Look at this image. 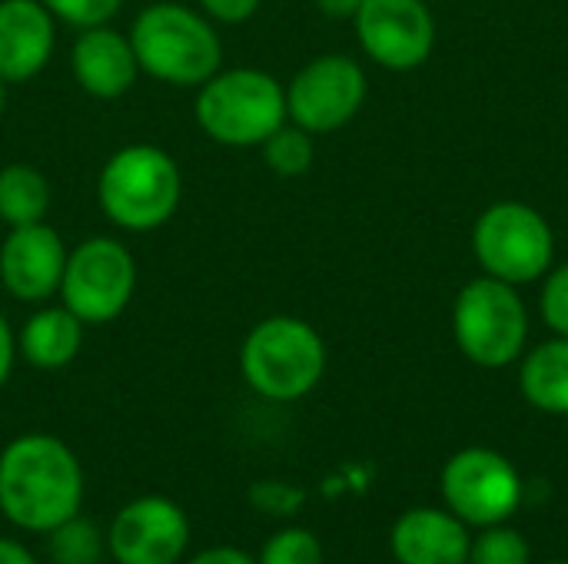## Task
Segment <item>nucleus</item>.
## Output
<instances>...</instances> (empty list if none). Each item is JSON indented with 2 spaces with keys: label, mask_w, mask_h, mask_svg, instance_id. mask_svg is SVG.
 Returning <instances> with one entry per match:
<instances>
[{
  "label": "nucleus",
  "mask_w": 568,
  "mask_h": 564,
  "mask_svg": "<svg viewBox=\"0 0 568 564\" xmlns=\"http://www.w3.org/2000/svg\"><path fill=\"white\" fill-rule=\"evenodd\" d=\"M83 469L67 442L27 432L0 452V512L10 525L47 535L80 515Z\"/></svg>",
  "instance_id": "f257e3e1"
},
{
  "label": "nucleus",
  "mask_w": 568,
  "mask_h": 564,
  "mask_svg": "<svg viewBox=\"0 0 568 564\" xmlns=\"http://www.w3.org/2000/svg\"><path fill=\"white\" fill-rule=\"evenodd\" d=\"M140 73L170 86H200L223 66V43L213 20L176 0L143 7L130 27Z\"/></svg>",
  "instance_id": "f03ea898"
},
{
  "label": "nucleus",
  "mask_w": 568,
  "mask_h": 564,
  "mask_svg": "<svg viewBox=\"0 0 568 564\" xmlns=\"http://www.w3.org/2000/svg\"><path fill=\"white\" fill-rule=\"evenodd\" d=\"M183 199V173L176 160L153 143L116 150L97 176V203L103 216L130 233H150L173 219Z\"/></svg>",
  "instance_id": "7ed1b4c3"
},
{
  "label": "nucleus",
  "mask_w": 568,
  "mask_h": 564,
  "mask_svg": "<svg viewBox=\"0 0 568 564\" xmlns=\"http://www.w3.org/2000/svg\"><path fill=\"white\" fill-rule=\"evenodd\" d=\"M200 130L220 146H263L286 116V86L256 66L216 70L196 86L193 103Z\"/></svg>",
  "instance_id": "20e7f679"
},
{
  "label": "nucleus",
  "mask_w": 568,
  "mask_h": 564,
  "mask_svg": "<svg viewBox=\"0 0 568 564\" xmlns=\"http://www.w3.org/2000/svg\"><path fill=\"white\" fill-rule=\"evenodd\" d=\"M240 372L256 396L296 402L320 386L326 372V342L306 319L270 316L243 339Z\"/></svg>",
  "instance_id": "39448f33"
},
{
  "label": "nucleus",
  "mask_w": 568,
  "mask_h": 564,
  "mask_svg": "<svg viewBox=\"0 0 568 564\" xmlns=\"http://www.w3.org/2000/svg\"><path fill=\"white\" fill-rule=\"evenodd\" d=\"M453 336L459 352L483 369L513 366L529 339V312L516 286L479 276L456 296Z\"/></svg>",
  "instance_id": "423d86ee"
},
{
  "label": "nucleus",
  "mask_w": 568,
  "mask_h": 564,
  "mask_svg": "<svg viewBox=\"0 0 568 564\" xmlns=\"http://www.w3.org/2000/svg\"><path fill=\"white\" fill-rule=\"evenodd\" d=\"M136 293V259L110 236H90L67 253V269L60 279L63 306L83 326H106L126 312Z\"/></svg>",
  "instance_id": "0eeeda50"
},
{
  "label": "nucleus",
  "mask_w": 568,
  "mask_h": 564,
  "mask_svg": "<svg viewBox=\"0 0 568 564\" xmlns=\"http://www.w3.org/2000/svg\"><path fill=\"white\" fill-rule=\"evenodd\" d=\"M473 249L486 276L523 286L546 276L556 256V239L539 209L526 203H496L476 219Z\"/></svg>",
  "instance_id": "6e6552de"
},
{
  "label": "nucleus",
  "mask_w": 568,
  "mask_h": 564,
  "mask_svg": "<svg viewBox=\"0 0 568 564\" xmlns=\"http://www.w3.org/2000/svg\"><path fill=\"white\" fill-rule=\"evenodd\" d=\"M446 509L469 529L509 522L523 505V475L496 449L469 445L456 452L439 475Z\"/></svg>",
  "instance_id": "1a4fd4ad"
},
{
  "label": "nucleus",
  "mask_w": 568,
  "mask_h": 564,
  "mask_svg": "<svg viewBox=\"0 0 568 564\" xmlns=\"http://www.w3.org/2000/svg\"><path fill=\"white\" fill-rule=\"evenodd\" d=\"M366 100V73L353 57L326 53L310 60L286 86V116L306 133L346 126Z\"/></svg>",
  "instance_id": "9d476101"
},
{
  "label": "nucleus",
  "mask_w": 568,
  "mask_h": 564,
  "mask_svg": "<svg viewBox=\"0 0 568 564\" xmlns=\"http://www.w3.org/2000/svg\"><path fill=\"white\" fill-rule=\"evenodd\" d=\"M353 20L359 47L386 70H416L433 53L436 23L423 0H363Z\"/></svg>",
  "instance_id": "9b49d317"
},
{
  "label": "nucleus",
  "mask_w": 568,
  "mask_h": 564,
  "mask_svg": "<svg viewBox=\"0 0 568 564\" xmlns=\"http://www.w3.org/2000/svg\"><path fill=\"white\" fill-rule=\"evenodd\" d=\"M186 512L163 495L126 502L106 532V548L116 564H176L186 555Z\"/></svg>",
  "instance_id": "f8f14e48"
},
{
  "label": "nucleus",
  "mask_w": 568,
  "mask_h": 564,
  "mask_svg": "<svg viewBox=\"0 0 568 564\" xmlns=\"http://www.w3.org/2000/svg\"><path fill=\"white\" fill-rule=\"evenodd\" d=\"M67 269V246L47 223L13 226L0 243V289L17 302H47L60 293Z\"/></svg>",
  "instance_id": "ddd939ff"
},
{
  "label": "nucleus",
  "mask_w": 568,
  "mask_h": 564,
  "mask_svg": "<svg viewBox=\"0 0 568 564\" xmlns=\"http://www.w3.org/2000/svg\"><path fill=\"white\" fill-rule=\"evenodd\" d=\"M70 70L80 90L97 100H120L133 90L140 76L130 33H120L110 23L87 27L77 33L70 50Z\"/></svg>",
  "instance_id": "4468645a"
},
{
  "label": "nucleus",
  "mask_w": 568,
  "mask_h": 564,
  "mask_svg": "<svg viewBox=\"0 0 568 564\" xmlns=\"http://www.w3.org/2000/svg\"><path fill=\"white\" fill-rule=\"evenodd\" d=\"M57 20L40 0H0V80L27 83L53 57Z\"/></svg>",
  "instance_id": "2eb2a0df"
},
{
  "label": "nucleus",
  "mask_w": 568,
  "mask_h": 564,
  "mask_svg": "<svg viewBox=\"0 0 568 564\" xmlns=\"http://www.w3.org/2000/svg\"><path fill=\"white\" fill-rule=\"evenodd\" d=\"M389 548L399 564H466L473 535L449 509H409L389 532Z\"/></svg>",
  "instance_id": "dca6fc26"
},
{
  "label": "nucleus",
  "mask_w": 568,
  "mask_h": 564,
  "mask_svg": "<svg viewBox=\"0 0 568 564\" xmlns=\"http://www.w3.org/2000/svg\"><path fill=\"white\" fill-rule=\"evenodd\" d=\"M83 346V322L67 309V306H43L37 309L20 336H17V352L43 372L67 369Z\"/></svg>",
  "instance_id": "f3484780"
},
{
  "label": "nucleus",
  "mask_w": 568,
  "mask_h": 564,
  "mask_svg": "<svg viewBox=\"0 0 568 564\" xmlns=\"http://www.w3.org/2000/svg\"><path fill=\"white\" fill-rule=\"evenodd\" d=\"M526 402L549 416H568V336L536 346L519 369Z\"/></svg>",
  "instance_id": "a211bd4d"
},
{
  "label": "nucleus",
  "mask_w": 568,
  "mask_h": 564,
  "mask_svg": "<svg viewBox=\"0 0 568 564\" xmlns=\"http://www.w3.org/2000/svg\"><path fill=\"white\" fill-rule=\"evenodd\" d=\"M50 209V183L30 163H10L0 170V219L13 226L43 223Z\"/></svg>",
  "instance_id": "6ab92c4d"
},
{
  "label": "nucleus",
  "mask_w": 568,
  "mask_h": 564,
  "mask_svg": "<svg viewBox=\"0 0 568 564\" xmlns=\"http://www.w3.org/2000/svg\"><path fill=\"white\" fill-rule=\"evenodd\" d=\"M103 555V535L90 519H67L47 532V558L53 564H97Z\"/></svg>",
  "instance_id": "aec40b11"
},
{
  "label": "nucleus",
  "mask_w": 568,
  "mask_h": 564,
  "mask_svg": "<svg viewBox=\"0 0 568 564\" xmlns=\"http://www.w3.org/2000/svg\"><path fill=\"white\" fill-rule=\"evenodd\" d=\"M260 150H263V163L276 176H303L316 156L313 133H306L296 123H283L273 136H266V143Z\"/></svg>",
  "instance_id": "412c9836"
},
{
  "label": "nucleus",
  "mask_w": 568,
  "mask_h": 564,
  "mask_svg": "<svg viewBox=\"0 0 568 564\" xmlns=\"http://www.w3.org/2000/svg\"><path fill=\"white\" fill-rule=\"evenodd\" d=\"M466 564H532V548L519 529L503 522L479 529V539H473Z\"/></svg>",
  "instance_id": "4be33fe9"
},
{
  "label": "nucleus",
  "mask_w": 568,
  "mask_h": 564,
  "mask_svg": "<svg viewBox=\"0 0 568 564\" xmlns=\"http://www.w3.org/2000/svg\"><path fill=\"white\" fill-rule=\"evenodd\" d=\"M256 564H323V542L310 529H280L260 548Z\"/></svg>",
  "instance_id": "5701e85b"
},
{
  "label": "nucleus",
  "mask_w": 568,
  "mask_h": 564,
  "mask_svg": "<svg viewBox=\"0 0 568 564\" xmlns=\"http://www.w3.org/2000/svg\"><path fill=\"white\" fill-rule=\"evenodd\" d=\"M40 3L53 13V20L87 30V27L110 23L123 0H40Z\"/></svg>",
  "instance_id": "b1692460"
},
{
  "label": "nucleus",
  "mask_w": 568,
  "mask_h": 564,
  "mask_svg": "<svg viewBox=\"0 0 568 564\" xmlns=\"http://www.w3.org/2000/svg\"><path fill=\"white\" fill-rule=\"evenodd\" d=\"M542 319L556 336H568V263L549 273L546 286H542V299H539Z\"/></svg>",
  "instance_id": "393cba45"
},
{
  "label": "nucleus",
  "mask_w": 568,
  "mask_h": 564,
  "mask_svg": "<svg viewBox=\"0 0 568 564\" xmlns=\"http://www.w3.org/2000/svg\"><path fill=\"white\" fill-rule=\"evenodd\" d=\"M253 499H256V505H263L273 515H290V512H296L303 505V492H296L290 485H276V482L260 485Z\"/></svg>",
  "instance_id": "a878e982"
},
{
  "label": "nucleus",
  "mask_w": 568,
  "mask_h": 564,
  "mask_svg": "<svg viewBox=\"0 0 568 564\" xmlns=\"http://www.w3.org/2000/svg\"><path fill=\"white\" fill-rule=\"evenodd\" d=\"M263 0H200L203 13L216 23H243L260 10Z\"/></svg>",
  "instance_id": "bb28decb"
},
{
  "label": "nucleus",
  "mask_w": 568,
  "mask_h": 564,
  "mask_svg": "<svg viewBox=\"0 0 568 564\" xmlns=\"http://www.w3.org/2000/svg\"><path fill=\"white\" fill-rule=\"evenodd\" d=\"M186 564H256V558H250L246 552H240L233 545H216V548H206V552L193 555Z\"/></svg>",
  "instance_id": "cd10ccee"
},
{
  "label": "nucleus",
  "mask_w": 568,
  "mask_h": 564,
  "mask_svg": "<svg viewBox=\"0 0 568 564\" xmlns=\"http://www.w3.org/2000/svg\"><path fill=\"white\" fill-rule=\"evenodd\" d=\"M13 359H17V336H13L10 322L3 319V312H0V386L10 379Z\"/></svg>",
  "instance_id": "c85d7f7f"
},
{
  "label": "nucleus",
  "mask_w": 568,
  "mask_h": 564,
  "mask_svg": "<svg viewBox=\"0 0 568 564\" xmlns=\"http://www.w3.org/2000/svg\"><path fill=\"white\" fill-rule=\"evenodd\" d=\"M0 564H37V558L13 539H0Z\"/></svg>",
  "instance_id": "c756f323"
},
{
  "label": "nucleus",
  "mask_w": 568,
  "mask_h": 564,
  "mask_svg": "<svg viewBox=\"0 0 568 564\" xmlns=\"http://www.w3.org/2000/svg\"><path fill=\"white\" fill-rule=\"evenodd\" d=\"M326 17H356L363 0H313Z\"/></svg>",
  "instance_id": "7c9ffc66"
},
{
  "label": "nucleus",
  "mask_w": 568,
  "mask_h": 564,
  "mask_svg": "<svg viewBox=\"0 0 568 564\" xmlns=\"http://www.w3.org/2000/svg\"><path fill=\"white\" fill-rule=\"evenodd\" d=\"M7 86H10V83L0 80V113H3V106H7Z\"/></svg>",
  "instance_id": "2f4dec72"
},
{
  "label": "nucleus",
  "mask_w": 568,
  "mask_h": 564,
  "mask_svg": "<svg viewBox=\"0 0 568 564\" xmlns=\"http://www.w3.org/2000/svg\"><path fill=\"white\" fill-rule=\"evenodd\" d=\"M542 564H568V562H542Z\"/></svg>",
  "instance_id": "473e14b6"
}]
</instances>
